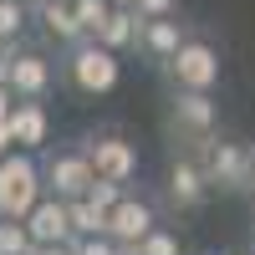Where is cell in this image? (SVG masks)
Listing matches in <instances>:
<instances>
[{"mask_svg": "<svg viewBox=\"0 0 255 255\" xmlns=\"http://www.w3.org/2000/svg\"><path fill=\"white\" fill-rule=\"evenodd\" d=\"M184 153H194L204 163L209 184H215V194H250V179H255V148L235 133H215L204 143H174Z\"/></svg>", "mask_w": 255, "mask_h": 255, "instance_id": "1", "label": "cell"}, {"mask_svg": "<svg viewBox=\"0 0 255 255\" xmlns=\"http://www.w3.org/2000/svg\"><path fill=\"white\" fill-rule=\"evenodd\" d=\"M61 82H67L77 97H108L123 82V61H118L113 46H102L97 36H87V41H77V46H67V56H61Z\"/></svg>", "mask_w": 255, "mask_h": 255, "instance_id": "2", "label": "cell"}, {"mask_svg": "<svg viewBox=\"0 0 255 255\" xmlns=\"http://www.w3.org/2000/svg\"><path fill=\"white\" fill-rule=\"evenodd\" d=\"M163 77H168V87H184V92H215L220 77H225L220 46H215L204 31H189L184 46L163 61Z\"/></svg>", "mask_w": 255, "mask_h": 255, "instance_id": "3", "label": "cell"}, {"mask_svg": "<svg viewBox=\"0 0 255 255\" xmlns=\"http://www.w3.org/2000/svg\"><path fill=\"white\" fill-rule=\"evenodd\" d=\"M41 194H46V174H41V163L26 148L0 158V215L5 220H26Z\"/></svg>", "mask_w": 255, "mask_h": 255, "instance_id": "4", "label": "cell"}, {"mask_svg": "<svg viewBox=\"0 0 255 255\" xmlns=\"http://www.w3.org/2000/svg\"><path fill=\"white\" fill-rule=\"evenodd\" d=\"M77 143L87 148V158H92V168H97V179H113V184H133V179H138V143L128 138L118 123L92 128V133H82Z\"/></svg>", "mask_w": 255, "mask_h": 255, "instance_id": "5", "label": "cell"}, {"mask_svg": "<svg viewBox=\"0 0 255 255\" xmlns=\"http://www.w3.org/2000/svg\"><path fill=\"white\" fill-rule=\"evenodd\" d=\"M168 133H174V143H204L220 133V102L215 92H184L174 87V97H168Z\"/></svg>", "mask_w": 255, "mask_h": 255, "instance_id": "6", "label": "cell"}, {"mask_svg": "<svg viewBox=\"0 0 255 255\" xmlns=\"http://www.w3.org/2000/svg\"><path fill=\"white\" fill-rule=\"evenodd\" d=\"M209 194H215V184H209L204 163L194 153H184V148H174V158H168V179H163V199L174 215H199V209L209 204Z\"/></svg>", "mask_w": 255, "mask_h": 255, "instance_id": "7", "label": "cell"}, {"mask_svg": "<svg viewBox=\"0 0 255 255\" xmlns=\"http://www.w3.org/2000/svg\"><path fill=\"white\" fill-rule=\"evenodd\" d=\"M41 174H46V194H56V199H82V194H92V184H97V168H92L82 143L51 148V153L41 158Z\"/></svg>", "mask_w": 255, "mask_h": 255, "instance_id": "8", "label": "cell"}, {"mask_svg": "<svg viewBox=\"0 0 255 255\" xmlns=\"http://www.w3.org/2000/svg\"><path fill=\"white\" fill-rule=\"evenodd\" d=\"M5 82L15 87V97H36V102H46L51 87H56V67H51V56L41 51V46H10V61H5Z\"/></svg>", "mask_w": 255, "mask_h": 255, "instance_id": "9", "label": "cell"}, {"mask_svg": "<svg viewBox=\"0 0 255 255\" xmlns=\"http://www.w3.org/2000/svg\"><path fill=\"white\" fill-rule=\"evenodd\" d=\"M153 225H158V199L128 184V194L108 209V235H113L118 245H138Z\"/></svg>", "mask_w": 255, "mask_h": 255, "instance_id": "10", "label": "cell"}, {"mask_svg": "<svg viewBox=\"0 0 255 255\" xmlns=\"http://www.w3.org/2000/svg\"><path fill=\"white\" fill-rule=\"evenodd\" d=\"M26 230H31L36 245H67V240H77V230H72V204L56 199V194H41L36 209L26 215Z\"/></svg>", "mask_w": 255, "mask_h": 255, "instance_id": "11", "label": "cell"}, {"mask_svg": "<svg viewBox=\"0 0 255 255\" xmlns=\"http://www.w3.org/2000/svg\"><path fill=\"white\" fill-rule=\"evenodd\" d=\"M5 123H10L15 148H26V153H41L46 138H51V113H46V102H36V97H20Z\"/></svg>", "mask_w": 255, "mask_h": 255, "instance_id": "12", "label": "cell"}, {"mask_svg": "<svg viewBox=\"0 0 255 255\" xmlns=\"http://www.w3.org/2000/svg\"><path fill=\"white\" fill-rule=\"evenodd\" d=\"M184 36H189V26L179 15H158V20H143L138 26V51H143V61H153V67H163L168 56H174L179 46H184Z\"/></svg>", "mask_w": 255, "mask_h": 255, "instance_id": "13", "label": "cell"}, {"mask_svg": "<svg viewBox=\"0 0 255 255\" xmlns=\"http://www.w3.org/2000/svg\"><path fill=\"white\" fill-rule=\"evenodd\" d=\"M36 26H41L46 41H56L61 51L77 46V41H87V31H82V20L72 10V0H41V5H36Z\"/></svg>", "mask_w": 255, "mask_h": 255, "instance_id": "14", "label": "cell"}, {"mask_svg": "<svg viewBox=\"0 0 255 255\" xmlns=\"http://www.w3.org/2000/svg\"><path fill=\"white\" fill-rule=\"evenodd\" d=\"M138 26H143V15H138L133 5H113L108 20H102V31H97V41H102V46H113L118 56H123V51H138Z\"/></svg>", "mask_w": 255, "mask_h": 255, "instance_id": "15", "label": "cell"}, {"mask_svg": "<svg viewBox=\"0 0 255 255\" xmlns=\"http://www.w3.org/2000/svg\"><path fill=\"white\" fill-rule=\"evenodd\" d=\"M123 255H184V240L168 225H153L138 245H123Z\"/></svg>", "mask_w": 255, "mask_h": 255, "instance_id": "16", "label": "cell"}, {"mask_svg": "<svg viewBox=\"0 0 255 255\" xmlns=\"http://www.w3.org/2000/svg\"><path fill=\"white\" fill-rule=\"evenodd\" d=\"M26 20H36V10L26 0H0V41H5V46H15V41L26 36Z\"/></svg>", "mask_w": 255, "mask_h": 255, "instance_id": "17", "label": "cell"}, {"mask_svg": "<svg viewBox=\"0 0 255 255\" xmlns=\"http://www.w3.org/2000/svg\"><path fill=\"white\" fill-rule=\"evenodd\" d=\"M67 204H72V230H77V235H108V209H102V204H92L87 194L67 199Z\"/></svg>", "mask_w": 255, "mask_h": 255, "instance_id": "18", "label": "cell"}, {"mask_svg": "<svg viewBox=\"0 0 255 255\" xmlns=\"http://www.w3.org/2000/svg\"><path fill=\"white\" fill-rule=\"evenodd\" d=\"M31 250H36V240H31L26 220H5L0 215V255H31Z\"/></svg>", "mask_w": 255, "mask_h": 255, "instance_id": "19", "label": "cell"}, {"mask_svg": "<svg viewBox=\"0 0 255 255\" xmlns=\"http://www.w3.org/2000/svg\"><path fill=\"white\" fill-rule=\"evenodd\" d=\"M72 10H77V20H82V31L97 36L102 20H108V10H113V0H72Z\"/></svg>", "mask_w": 255, "mask_h": 255, "instance_id": "20", "label": "cell"}, {"mask_svg": "<svg viewBox=\"0 0 255 255\" xmlns=\"http://www.w3.org/2000/svg\"><path fill=\"white\" fill-rule=\"evenodd\" d=\"M72 250H77V255H123V245H118L113 235H77Z\"/></svg>", "mask_w": 255, "mask_h": 255, "instance_id": "21", "label": "cell"}, {"mask_svg": "<svg viewBox=\"0 0 255 255\" xmlns=\"http://www.w3.org/2000/svg\"><path fill=\"white\" fill-rule=\"evenodd\" d=\"M123 194H128V184H113V179H97L87 199H92V204H102V209H113V204H118Z\"/></svg>", "mask_w": 255, "mask_h": 255, "instance_id": "22", "label": "cell"}, {"mask_svg": "<svg viewBox=\"0 0 255 255\" xmlns=\"http://www.w3.org/2000/svg\"><path fill=\"white\" fill-rule=\"evenodd\" d=\"M133 10L143 20H158V15H179V0H133Z\"/></svg>", "mask_w": 255, "mask_h": 255, "instance_id": "23", "label": "cell"}, {"mask_svg": "<svg viewBox=\"0 0 255 255\" xmlns=\"http://www.w3.org/2000/svg\"><path fill=\"white\" fill-rule=\"evenodd\" d=\"M15 102H20V97H15V87H10L5 77H0V123H5V118L15 113Z\"/></svg>", "mask_w": 255, "mask_h": 255, "instance_id": "24", "label": "cell"}, {"mask_svg": "<svg viewBox=\"0 0 255 255\" xmlns=\"http://www.w3.org/2000/svg\"><path fill=\"white\" fill-rule=\"evenodd\" d=\"M31 255H77V250H72V240H67V245H36Z\"/></svg>", "mask_w": 255, "mask_h": 255, "instance_id": "25", "label": "cell"}, {"mask_svg": "<svg viewBox=\"0 0 255 255\" xmlns=\"http://www.w3.org/2000/svg\"><path fill=\"white\" fill-rule=\"evenodd\" d=\"M15 153V138H10V123H0V158Z\"/></svg>", "mask_w": 255, "mask_h": 255, "instance_id": "26", "label": "cell"}, {"mask_svg": "<svg viewBox=\"0 0 255 255\" xmlns=\"http://www.w3.org/2000/svg\"><path fill=\"white\" fill-rule=\"evenodd\" d=\"M5 61H10V46H5V41H0V77H5Z\"/></svg>", "mask_w": 255, "mask_h": 255, "instance_id": "27", "label": "cell"}, {"mask_svg": "<svg viewBox=\"0 0 255 255\" xmlns=\"http://www.w3.org/2000/svg\"><path fill=\"white\" fill-rule=\"evenodd\" d=\"M113 5H133V0H113Z\"/></svg>", "mask_w": 255, "mask_h": 255, "instance_id": "28", "label": "cell"}, {"mask_svg": "<svg viewBox=\"0 0 255 255\" xmlns=\"http://www.w3.org/2000/svg\"><path fill=\"white\" fill-rule=\"evenodd\" d=\"M26 5H31V10H36V5H41V0H26Z\"/></svg>", "mask_w": 255, "mask_h": 255, "instance_id": "29", "label": "cell"}, {"mask_svg": "<svg viewBox=\"0 0 255 255\" xmlns=\"http://www.w3.org/2000/svg\"><path fill=\"white\" fill-rule=\"evenodd\" d=\"M235 255H255V250H235Z\"/></svg>", "mask_w": 255, "mask_h": 255, "instance_id": "30", "label": "cell"}, {"mask_svg": "<svg viewBox=\"0 0 255 255\" xmlns=\"http://www.w3.org/2000/svg\"><path fill=\"white\" fill-rule=\"evenodd\" d=\"M250 194H255V179H250Z\"/></svg>", "mask_w": 255, "mask_h": 255, "instance_id": "31", "label": "cell"}]
</instances>
